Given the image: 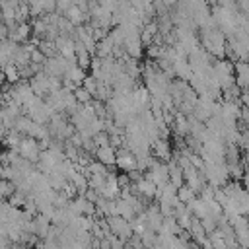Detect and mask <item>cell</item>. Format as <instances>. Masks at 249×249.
Instances as JSON below:
<instances>
[{"mask_svg":"<svg viewBox=\"0 0 249 249\" xmlns=\"http://www.w3.org/2000/svg\"><path fill=\"white\" fill-rule=\"evenodd\" d=\"M95 156H97V161H101L103 165H113V163H115V158H117V150H115L111 144L97 146Z\"/></svg>","mask_w":249,"mask_h":249,"instance_id":"obj_3","label":"cell"},{"mask_svg":"<svg viewBox=\"0 0 249 249\" xmlns=\"http://www.w3.org/2000/svg\"><path fill=\"white\" fill-rule=\"evenodd\" d=\"M173 2H175V0H163V4H165V6H171Z\"/></svg>","mask_w":249,"mask_h":249,"instance_id":"obj_10","label":"cell"},{"mask_svg":"<svg viewBox=\"0 0 249 249\" xmlns=\"http://www.w3.org/2000/svg\"><path fill=\"white\" fill-rule=\"evenodd\" d=\"M74 97L78 99V101H82V103H89L91 101V93L82 86V88H76V91H74Z\"/></svg>","mask_w":249,"mask_h":249,"instance_id":"obj_8","label":"cell"},{"mask_svg":"<svg viewBox=\"0 0 249 249\" xmlns=\"http://www.w3.org/2000/svg\"><path fill=\"white\" fill-rule=\"evenodd\" d=\"M2 72H4V76H6V80H8L10 84H16V82H19V78H21V74H19V68H18L14 62H6V64L2 66Z\"/></svg>","mask_w":249,"mask_h":249,"instance_id":"obj_4","label":"cell"},{"mask_svg":"<svg viewBox=\"0 0 249 249\" xmlns=\"http://www.w3.org/2000/svg\"><path fill=\"white\" fill-rule=\"evenodd\" d=\"M70 6H72V0H56V8L62 12H66Z\"/></svg>","mask_w":249,"mask_h":249,"instance_id":"obj_9","label":"cell"},{"mask_svg":"<svg viewBox=\"0 0 249 249\" xmlns=\"http://www.w3.org/2000/svg\"><path fill=\"white\" fill-rule=\"evenodd\" d=\"M115 163L124 169V171H130L136 167V156L130 152V150H119L117 152V158H115Z\"/></svg>","mask_w":249,"mask_h":249,"instance_id":"obj_2","label":"cell"},{"mask_svg":"<svg viewBox=\"0 0 249 249\" xmlns=\"http://www.w3.org/2000/svg\"><path fill=\"white\" fill-rule=\"evenodd\" d=\"M18 154L21 158H25L27 161H37L39 160V154H41V146L37 144V140L33 136H25L19 146H18Z\"/></svg>","mask_w":249,"mask_h":249,"instance_id":"obj_1","label":"cell"},{"mask_svg":"<svg viewBox=\"0 0 249 249\" xmlns=\"http://www.w3.org/2000/svg\"><path fill=\"white\" fill-rule=\"evenodd\" d=\"M175 132H177L179 136H183V134L189 132V121H187L183 115H179L177 121H175Z\"/></svg>","mask_w":249,"mask_h":249,"instance_id":"obj_7","label":"cell"},{"mask_svg":"<svg viewBox=\"0 0 249 249\" xmlns=\"http://www.w3.org/2000/svg\"><path fill=\"white\" fill-rule=\"evenodd\" d=\"M66 16H68V21L72 23V25H78V23H82L86 18H84V10L82 8H78V6H70L68 10H66Z\"/></svg>","mask_w":249,"mask_h":249,"instance_id":"obj_5","label":"cell"},{"mask_svg":"<svg viewBox=\"0 0 249 249\" xmlns=\"http://www.w3.org/2000/svg\"><path fill=\"white\" fill-rule=\"evenodd\" d=\"M177 198L181 200V202H191L193 198H195V191L187 185V187H177Z\"/></svg>","mask_w":249,"mask_h":249,"instance_id":"obj_6","label":"cell"}]
</instances>
